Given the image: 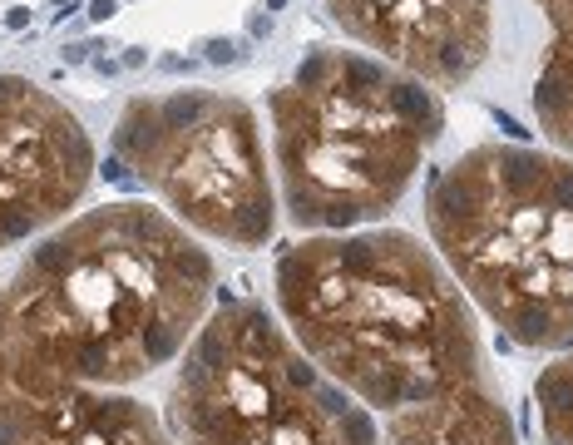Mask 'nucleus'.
Masks as SVG:
<instances>
[{
  "mask_svg": "<svg viewBox=\"0 0 573 445\" xmlns=\"http://www.w3.org/2000/svg\"><path fill=\"white\" fill-rule=\"evenodd\" d=\"M218 267L148 203L59 223L0 282V445H178L134 386L178 366Z\"/></svg>",
  "mask_w": 573,
  "mask_h": 445,
  "instance_id": "1",
  "label": "nucleus"
},
{
  "mask_svg": "<svg viewBox=\"0 0 573 445\" xmlns=\"http://www.w3.org/2000/svg\"><path fill=\"white\" fill-rule=\"evenodd\" d=\"M292 342L381 415V445H519L465 292L401 228L292 243L277 257Z\"/></svg>",
  "mask_w": 573,
  "mask_h": 445,
  "instance_id": "2",
  "label": "nucleus"
},
{
  "mask_svg": "<svg viewBox=\"0 0 573 445\" xmlns=\"http://www.w3.org/2000/svg\"><path fill=\"white\" fill-rule=\"evenodd\" d=\"M282 213L301 233H356L405 198L445 134L435 89L346 45L301 55L267 95Z\"/></svg>",
  "mask_w": 573,
  "mask_h": 445,
  "instance_id": "3",
  "label": "nucleus"
},
{
  "mask_svg": "<svg viewBox=\"0 0 573 445\" xmlns=\"http://www.w3.org/2000/svg\"><path fill=\"white\" fill-rule=\"evenodd\" d=\"M425 228L455 287L524 351H573V159L474 144L430 173Z\"/></svg>",
  "mask_w": 573,
  "mask_h": 445,
  "instance_id": "4",
  "label": "nucleus"
},
{
  "mask_svg": "<svg viewBox=\"0 0 573 445\" xmlns=\"http://www.w3.org/2000/svg\"><path fill=\"white\" fill-rule=\"evenodd\" d=\"M163 421L178 445H381L356 406L262 302H223L178 356Z\"/></svg>",
  "mask_w": 573,
  "mask_h": 445,
  "instance_id": "5",
  "label": "nucleus"
},
{
  "mask_svg": "<svg viewBox=\"0 0 573 445\" xmlns=\"http://www.w3.org/2000/svg\"><path fill=\"white\" fill-rule=\"evenodd\" d=\"M109 148L188 233L228 248H262L277 233V188L248 99L198 84L134 95L109 129Z\"/></svg>",
  "mask_w": 573,
  "mask_h": 445,
  "instance_id": "6",
  "label": "nucleus"
},
{
  "mask_svg": "<svg viewBox=\"0 0 573 445\" xmlns=\"http://www.w3.org/2000/svg\"><path fill=\"white\" fill-rule=\"evenodd\" d=\"M94 184L79 114L25 75H0V253L70 218Z\"/></svg>",
  "mask_w": 573,
  "mask_h": 445,
  "instance_id": "7",
  "label": "nucleus"
},
{
  "mask_svg": "<svg viewBox=\"0 0 573 445\" xmlns=\"http://www.w3.org/2000/svg\"><path fill=\"white\" fill-rule=\"evenodd\" d=\"M346 40L425 89H465L494 50L490 0H321Z\"/></svg>",
  "mask_w": 573,
  "mask_h": 445,
  "instance_id": "8",
  "label": "nucleus"
},
{
  "mask_svg": "<svg viewBox=\"0 0 573 445\" xmlns=\"http://www.w3.org/2000/svg\"><path fill=\"white\" fill-rule=\"evenodd\" d=\"M534 119L563 159H573V35H554L534 79Z\"/></svg>",
  "mask_w": 573,
  "mask_h": 445,
  "instance_id": "9",
  "label": "nucleus"
},
{
  "mask_svg": "<svg viewBox=\"0 0 573 445\" xmlns=\"http://www.w3.org/2000/svg\"><path fill=\"white\" fill-rule=\"evenodd\" d=\"M539 406V440L544 445H573V351H559L534 381Z\"/></svg>",
  "mask_w": 573,
  "mask_h": 445,
  "instance_id": "10",
  "label": "nucleus"
},
{
  "mask_svg": "<svg viewBox=\"0 0 573 445\" xmlns=\"http://www.w3.org/2000/svg\"><path fill=\"white\" fill-rule=\"evenodd\" d=\"M534 6L544 10L554 35H573V0H534Z\"/></svg>",
  "mask_w": 573,
  "mask_h": 445,
  "instance_id": "11",
  "label": "nucleus"
},
{
  "mask_svg": "<svg viewBox=\"0 0 573 445\" xmlns=\"http://www.w3.org/2000/svg\"><path fill=\"white\" fill-rule=\"evenodd\" d=\"M203 50H208V65H237V59L248 55V50H237V45H232V40H223V35H218V40H208Z\"/></svg>",
  "mask_w": 573,
  "mask_h": 445,
  "instance_id": "12",
  "label": "nucleus"
},
{
  "mask_svg": "<svg viewBox=\"0 0 573 445\" xmlns=\"http://www.w3.org/2000/svg\"><path fill=\"white\" fill-rule=\"evenodd\" d=\"M114 10H119V0H94V6H89V20H114Z\"/></svg>",
  "mask_w": 573,
  "mask_h": 445,
  "instance_id": "13",
  "label": "nucleus"
},
{
  "mask_svg": "<svg viewBox=\"0 0 573 445\" xmlns=\"http://www.w3.org/2000/svg\"><path fill=\"white\" fill-rule=\"evenodd\" d=\"M89 50H94V45H65V65H84Z\"/></svg>",
  "mask_w": 573,
  "mask_h": 445,
  "instance_id": "14",
  "label": "nucleus"
},
{
  "mask_svg": "<svg viewBox=\"0 0 573 445\" xmlns=\"http://www.w3.org/2000/svg\"><path fill=\"white\" fill-rule=\"evenodd\" d=\"M143 59H148V55H143L139 45H134V50H124V65H129V70H139V65H143Z\"/></svg>",
  "mask_w": 573,
  "mask_h": 445,
  "instance_id": "15",
  "label": "nucleus"
},
{
  "mask_svg": "<svg viewBox=\"0 0 573 445\" xmlns=\"http://www.w3.org/2000/svg\"><path fill=\"white\" fill-rule=\"evenodd\" d=\"M50 6H70V10H74V0H50Z\"/></svg>",
  "mask_w": 573,
  "mask_h": 445,
  "instance_id": "16",
  "label": "nucleus"
}]
</instances>
